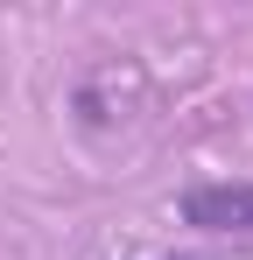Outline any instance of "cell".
Listing matches in <instances>:
<instances>
[{
    "instance_id": "6da1fadb",
    "label": "cell",
    "mask_w": 253,
    "mask_h": 260,
    "mask_svg": "<svg viewBox=\"0 0 253 260\" xmlns=\"http://www.w3.org/2000/svg\"><path fill=\"white\" fill-rule=\"evenodd\" d=\"M176 211L197 232H253V183H190Z\"/></svg>"
},
{
    "instance_id": "7a4b0ae2",
    "label": "cell",
    "mask_w": 253,
    "mask_h": 260,
    "mask_svg": "<svg viewBox=\"0 0 253 260\" xmlns=\"http://www.w3.org/2000/svg\"><path fill=\"white\" fill-rule=\"evenodd\" d=\"M162 260H183V253H162Z\"/></svg>"
}]
</instances>
